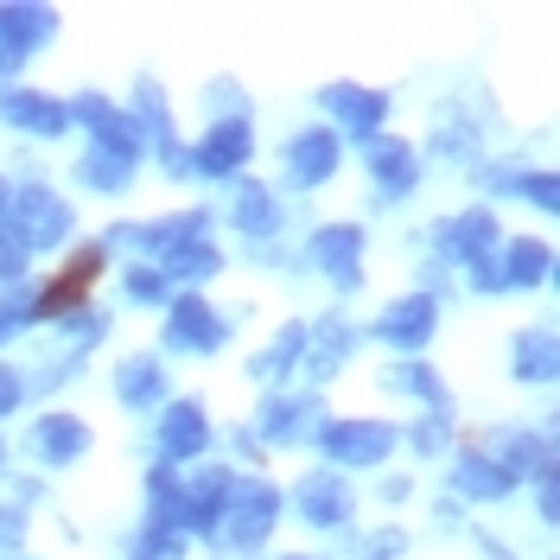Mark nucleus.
<instances>
[{
  "instance_id": "34",
  "label": "nucleus",
  "mask_w": 560,
  "mask_h": 560,
  "mask_svg": "<svg viewBox=\"0 0 560 560\" xmlns=\"http://www.w3.org/2000/svg\"><path fill=\"white\" fill-rule=\"evenodd\" d=\"M478 153H485L478 128H471V121H458V115H446V121H440V135H433V160H440V166H465V173H471V166H478Z\"/></svg>"
},
{
  "instance_id": "25",
  "label": "nucleus",
  "mask_w": 560,
  "mask_h": 560,
  "mask_svg": "<svg viewBox=\"0 0 560 560\" xmlns=\"http://www.w3.org/2000/svg\"><path fill=\"white\" fill-rule=\"evenodd\" d=\"M230 497H236V471H223V465L185 478V535L217 541V528H223V516H230Z\"/></svg>"
},
{
  "instance_id": "37",
  "label": "nucleus",
  "mask_w": 560,
  "mask_h": 560,
  "mask_svg": "<svg viewBox=\"0 0 560 560\" xmlns=\"http://www.w3.org/2000/svg\"><path fill=\"white\" fill-rule=\"evenodd\" d=\"M83 363H90V357H45L38 370H20V376H26V395H58L65 383L83 376Z\"/></svg>"
},
{
  "instance_id": "36",
  "label": "nucleus",
  "mask_w": 560,
  "mask_h": 560,
  "mask_svg": "<svg viewBox=\"0 0 560 560\" xmlns=\"http://www.w3.org/2000/svg\"><path fill=\"white\" fill-rule=\"evenodd\" d=\"M121 300H128V306H166L173 287H166V275H160L153 261H128V268H121Z\"/></svg>"
},
{
  "instance_id": "13",
  "label": "nucleus",
  "mask_w": 560,
  "mask_h": 560,
  "mask_svg": "<svg viewBox=\"0 0 560 560\" xmlns=\"http://www.w3.org/2000/svg\"><path fill=\"white\" fill-rule=\"evenodd\" d=\"M440 306L446 300H433V293H401V300H388L383 313L370 318V338L401 350V357H420L433 345V331H440Z\"/></svg>"
},
{
  "instance_id": "35",
  "label": "nucleus",
  "mask_w": 560,
  "mask_h": 560,
  "mask_svg": "<svg viewBox=\"0 0 560 560\" xmlns=\"http://www.w3.org/2000/svg\"><path fill=\"white\" fill-rule=\"evenodd\" d=\"M51 325H58V350H70V357H90L108 338V313H96V306H77V313L51 318Z\"/></svg>"
},
{
  "instance_id": "31",
  "label": "nucleus",
  "mask_w": 560,
  "mask_h": 560,
  "mask_svg": "<svg viewBox=\"0 0 560 560\" xmlns=\"http://www.w3.org/2000/svg\"><path fill=\"white\" fill-rule=\"evenodd\" d=\"M147 528L185 535V478H178L173 465H153V471H147ZM185 541H191V535H185Z\"/></svg>"
},
{
  "instance_id": "14",
  "label": "nucleus",
  "mask_w": 560,
  "mask_h": 560,
  "mask_svg": "<svg viewBox=\"0 0 560 560\" xmlns=\"http://www.w3.org/2000/svg\"><path fill=\"white\" fill-rule=\"evenodd\" d=\"M153 465H198V458L210 453V415L198 395H178V401H166L160 408V427H153Z\"/></svg>"
},
{
  "instance_id": "51",
  "label": "nucleus",
  "mask_w": 560,
  "mask_h": 560,
  "mask_svg": "<svg viewBox=\"0 0 560 560\" xmlns=\"http://www.w3.org/2000/svg\"><path fill=\"white\" fill-rule=\"evenodd\" d=\"M280 560H313V555H280Z\"/></svg>"
},
{
  "instance_id": "29",
  "label": "nucleus",
  "mask_w": 560,
  "mask_h": 560,
  "mask_svg": "<svg viewBox=\"0 0 560 560\" xmlns=\"http://www.w3.org/2000/svg\"><path fill=\"white\" fill-rule=\"evenodd\" d=\"M510 376L523 388H548L560 376V350H555V331H548V325L510 338Z\"/></svg>"
},
{
  "instance_id": "1",
  "label": "nucleus",
  "mask_w": 560,
  "mask_h": 560,
  "mask_svg": "<svg viewBox=\"0 0 560 560\" xmlns=\"http://www.w3.org/2000/svg\"><path fill=\"white\" fill-rule=\"evenodd\" d=\"M503 243V223H497V210L490 205H465L453 217H440L433 230H427V248H420V268L427 275H465V268H478L490 261Z\"/></svg>"
},
{
  "instance_id": "16",
  "label": "nucleus",
  "mask_w": 560,
  "mask_h": 560,
  "mask_svg": "<svg viewBox=\"0 0 560 560\" xmlns=\"http://www.w3.org/2000/svg\"><path fill=\"white\" fill-rule=\"evenodd\" d=\"M345 166V140L331 135V128H300V135L280 147V178L293 185V191H318V185H331Z\"/></svg>"
},
{
  "instance_id": "22",
  "label": "nucleus",
  "mask_w": 560,
  "mask_h": 560,
  "mask_svg": "<svg viewBox=\"0 0 560 560\" xmlns=\"http://www.w3.org/2000/svg\"><path fill=\"white\" fill-rule=\"evenodd\" d=\"M446 497H453V503H510V497H516V478H510L485 446H465V453H453Z\"/></svg>"
},
{
  "instance_id": "38",
  "label": "nucleus",
  "mask_w": 560,
  "mask_h": 560,
  "mask_svg": "<svg viewBox=\"0 0 560 560\" xmlns=\"http://www.w3.org/2000/svg\"><path fill=\"white\" fill-rule=\"evenodd\" d=\"M408 446H415V458H446L453 453V415H420L408 427Z\"/></svg>"
},
{
  "instance_id": "44",
  "label": "nucleus",
  "mask_w": 560,
  "mask_h": 560,
  "mask_svg": "<svg viewBox=\"0 0 560 560\" xmlns=\"http://www.w3.org/2000/svg\"><path fill=\"white\" fill-rule=\"evenodd\" d=\"M535 516H541L548 528L560 523V465H555V471H541V478H535Z\"/></svg>"
},
{
  "instance_id": "5",
  "label": "nucleus",
  "mask_w": 560,
  "mask_h": 560,
  "mask_svg": "<svg viewBox=\"0 0 560 560\" xmlns=\"http://www.w3.org/2000/svg\"><path fill=\"white\" fill-rule=\"evenodd\" d=\"M205 236H210V210H173V217H147V223H108L103 236H96V248H103V255H115V248H140V255L160 268L166 255L205 243Z\"/></svg>"
},
{
  "instance_id": "30",
  "label": "nucleus",
  "mask_w": 560,
  "mask_h": 560,
  "mask_svg": "<svg viewBox=\"0 0 560 560\" xmlns=\"http://www.w3.org/2000/svg\"><path fill=\"white\" fill-rule=\"evenodd\" d=\"M300 357H306V318H287L275 338H268V350H255V357H248V376L275 388V383H287V376L300 370Z\"/></svg>"
},
{
  "instance_id": "11",
  "label": "nucleus",
  "mask_w": 560,
  "mask_h": 560,
  "mask_svg": "<svg viewBox=\"0 0 560 560\" xmlns=\"http://www.w3.org/2000/svg\"><path fill=\"white\" fill-rule=\"evenodd\" d=\"M248 153H255V128L248 121H210L198 140H185V178L230 185V178H243Z\"/></svg>"
},
{
  "instance_id": "7",
  "label": "nucleus",
  "mask_w": 560,
  "mask_h": 560,
  "mask_svg": "<svg viewBox=\"0 0 560 560\" xmlns=\"http://www.w3.org/2000/svg\"><path fill=\"white\" fill-rule=\"evenodd\" d=\"M243 313H217L205 293H173L166 300V325H160V350L166 357H210V350H223V338H230V325H236Z\"/></svg>"
},
{
  "instance_id": "23",
  "label": "nucleus",
  "mask_w": 560,
  "mask_h": 560,
  "mask_svg": "<svg viewBox=\"0 0 560 560\" xmlns=\"http://www.w3.org/2000/svg\"><path fill=\"white\" fill-rule=\"evenodd\" d=\"M490 280H497V293L548 287V280H555V248L535 243V236H503L497 255H490Z\"/></svg>"
},
{
  "instance_id": "53",
  "label": "nucleus",
  "mask_w": 560,
  "mask_h": 560,
  "mask_svg": "<svg viewBox=\"0 0 560 560\" xmlns=\"http://www.w3.org/2000/svg\"><path fill=\"white\" fill-rule=\"evenodd\" d=\"M0 560H26V555H0Z\"/></svg>"
},
{
  "instance_id": "6",
  "label": "nucleus",
  "mask_w": 560,
  "mask_h": 560,
  "mask_svg": "<svg viewBox=\"0 0 560 560\" xmlns=\"http://www.w3.org/2000/svg\"><path fill=\"white\" fill-rule=\"evenodd\" d=\"M280 497H287V516L306 523V528H318V535H345L350 516H357V490H350V478L325 471V465L306 471V478H293Z\"/></svg>"
},
{
  "instance_id": "19",
  "label": "nucleus",
  "mask_w": 560,
  "mask_h": 560,
  "mask_svg": "<svg viewBox=\"0 0 560 560\" xmlns=\"http://www.w3.org/2000/svg\"><path fill=\"white\" fill-rule=\"evenodd\" d=\"M0 128L33 135V140H65L70 103L65 96H45V90H26V83H0Z\"/></svg>"
},
{
  "instance_id": "49",
  "label": "nucleus",
  "mask_w": 560,
  "mask_h": 560,
  "mask_svg": "<svg viewBox=\"0 0 560 560\" xmlns=\"http://www.w3.org/2000/svg\"><path fill=\"white\" fill-rule=\"evenodd\" d=\"M465 535H471V541L485 548V560H516V548H510V541H497L490 528H465Z\"/></svg>"
},
{
  "instance_id": "52",
  "label": "nucleus",
  "mask_w": 560,
  "mask_h": 560,
  "mask_svg": "<svg viewBox=\"0 0 560 560\" xmlns=\"http://www.w3.org/2000/svg\"><path fill=\"white\" fill-rule=\"evenodd\" d=\"M0 471H7V446H0Z\"/></svg>"
},
{
  "instance_id": "8",
  "label": "nucleus",
  "mask_w": 560,
  "mask_h": 560,
  "mask_svg": "<svg viewBox=\"0 0 560 560\" xmlns=\"http://www.w3.org/2000/svg\"><path fill=\"white\" fill-rule=\"evenodd\" d=\"M58 38V7L45 0H7L0 7V83H20V70Z\"/></svg>"
},
{
  "instance_id": "10",
  "label": "nucleus",
  "mask_w": 560,
  "mask_h": 560,
  "mask_svg": "<svg viewBox=\"0 0 560 560\" xmlns=\"http://www.w3.org/2000/svg\"><path fill=\"white\" fill-rule=\"evenodd\" d=\"M318 427H325V401L313 388H275L261 408H255V440L261 446H313Z\"/></svg>"
},
{
  "instance_id": "9",
  "label": "nucleus",
  "mask_w": 560,
  "mask_h": 560,
  "mask_svg": "<svg viewBox=\"0 0 560 560\" xmlns=\"http://www.w3.org/2000/svg\"><path fill=\"white\" fill-rule=\"evenodd\" d=\"M357 153H363V173H370V185H376V205L383 210L415 198L420 173H427L420 147H408L401 135H370V140H357Z\"/></svg>"
},
{
  "instance_id": "41",
  "label": "nucleus",
  "mask_w": 560,
  "mask_h": 560,
  "mask_svg": "<svg viewBox=\"0 0 560 560\" xmlns=\"http://www.w3.org/2000/svg\"><path fill=\"white\" fill-rule=\"evenodd\" d=\"M205 115L210 121H248V103H243V90L223 77V83H210L205 90Z\"/></svg>"
},
{
  "instance_id": "27",
  "label": "nucleus",
  "mask_w": 560,
  "mask_h": 560,
  "mask_svg": "<svg viewBox=\"0 0 560 560\" xmlns=\"http://www.w3.org/2000/svg\"><path fill=\"white\" fill-rule=\"evenodd\" d=\"M230 223H236V236L248 243H275L280 223H287V205H280L268 185H255V178H236V198H230Z\"/></svg>"
},
{
  "instance_id": "24",
  "label": "nucleus",
  "mask_w": 560,
  "mask_h": 560,
  "mask_svg": "<svg viewBox=\"0 0 560 560\" xmlns=\"http://www.w3.org/2000/svg\"><path fill=\"white\" fill-rule=\"evenodd\" d=\"M115 401H121L128 415H153V408H166V401H173L166 357H153V350L121 357V363H115Z\"/></svg>"
},
{
  "instance_id": "20",
  "label": "nucleus",
  "mask_w": 560,
  "mask_h": 560,
  "mask_svg": "<svg viewBox=\"0 0 560 560\" xmlns=\"http://www.w3.org/2000/svg\"><path fill=\"white\" fill-rule=\"evenodd\" d=\"M357 345H363V331H357L345 313H325L318 325H306V357H300V370L313 376V395L331 383V376H345Z\"/></svg>"
},
{
  "instance_id": "48",
  "label": "nucleus",
  "mask_w": 560,
  "mask_h": 560,
  "mask_svg": "<svg viewBox=\"0 0 560 560\" xmlns=\"http://www.w3.org/2000/svg\"><path fill=\"white\" fill-rule=\"evenodd\" d=\"M433 528H446V535H453V528H471V523H465V510H458L453 497H440V503H433Z\"/></svg>"
},
{
  "instance_id": "2",
  "label": "nucleus",
  "mask_w": 560,
  "mask_h": 560,
  "mask_svg": "<svg viewBox=\"0 0 560 560\" xmlns=\"http://www.w3.org/2000/svg\"><path fill=\"white\" fill-rule=\"evenodd\" d=\"M7 230L20 236L26 255H51L77 236V210L45 178H20V185H7Z\"/></svg>"
},
{
  "instance_id": "17",
  "label": "nucleus",
  "mask_w": 560,
  "mask_h": 560,
  "mask_svg": "<svg viewBox=\"0 0 560 560\" xmlns=\"http://www.w3.org/2000/svg\"><path fill=\"white\" fill-rule=\"evenodd\" d=\"M485 453L516 478V490L535 485L541 471H555V465H560V458H555V420H541V427H497Z\"/></svg>"
},
{
  "instance_id": "42",
  "label": "nucleus",
  "mask_w": 560,
  "mask_h": 560,
  "mask_svg": "<svg viewBox=\"0 0 560 560\" xmlns=\"http://www.w3.org/2000/svg\"><path fill=\"white\" fill-rule=\"evenodd\" d=\"M26 548V503H0V555Z\"/></svg>"
},
{
  "instance_id": "46",
  "label": "nucleus",
  "mask_w": 560,
  "mask_h": 560,
  "mask_svg": "<svg viewBox=\"0 0 560 560\" xmlns=\"http://www.w3.org/2000/svg\"><path fill=\"white\" fill-rule=\"evenodd\" d=\"M230 453L248 458V465H261V458H268V446H261V440H255L248 427H230Z\"/></svg>"
},
{
  "instance_id": "18",
  "label": "nucleus",
  "mask_w": 560,
  "mask_h": 560,
  "mask_svg": "<svg viewBox=\"0 0 560 560\" xmlns=\"http://www.w3.org/2000/svg\"><path fill=\"white\" fill-rule=\"evenodd\" d=\"M318 108L331 115V135L338 140H370V135H388V96L383 90H363V83H325L318 90Z\"/></svg>"
},
{
  "instance_id": "50",
  "label": "nucleus",
  "mask_w": 560,
  "mask_h": 560,
  "mask_svg": "<svg viewBox=\"0 0 560 560\" xmlns=\"http://www.w3.org/2000/svg\"><path fill=\"white\" fill-rule=\"evenodd\" d=\"M0 230H7V178H0Z\"/></svg>"
},
{
  "instance_id": "3",
  "label": "nucleus",
  "mask_w": 560,
  "mask_h": 560,
  "mask_svg": "<svg viewBox=\"0 0 560 560\" xmlns=\"http://www.w3.org/2000/svg\"><path fill=\"white\" fill-rule=\"evenodd\" d=\"M318 458H325V471H376V465H388L395 458V446H401V427L395 420H370V415H350V420H325L318 427Z\"/></svg>"
},
{
  "instance_id": "33",
  "label": "nucleus",
  "mask_w": 560,
  "mask_h": 560,
  "mask_svg": "<svg viewBox=\"0 0 560 560\" xmlns=\"http://www.w3.org/2000/svg\"><path fill=\"white\" fill-rule=\"evenodd\" d=\"M33 325H38V287H33V280L0 287V350L13 345V338H26Z\"/></svg>"
},
{
  "instance_id": "43",
  "label": "nucleus",
  "mask_w": 560,
  "mask_h": 560,
  "mask_svg": "<svg viewBox=\"0 0 560 560\" xmlns=\"http://www.w3.org/2000/svg\"><path fill=\"white\" fill-rule=\"evenodd\" d=\"M26 248H20V236L13 230H0V287H13V280H26Z\"/></svg>"
},
{
  "instance_id": "15",
  "label": "nucleus",
  "mask_w": 560,
  "mask_h": 560,
  "mask_svg": "<svg viewBox=\"0 0 560 560\" xmlns=\"http://www.w3.org/2000/svg\"><path fill=\"white\" fill-rule=\"evenodd\" d=\"M96 446V433H90V420L83 415H38L26 427V458H33L38 471H70V465H83Z\"/></svg>"
},
{
  "instance_id": "45",
  "label": "nucleus",
  "mask_w": 560,
  "mask_h": 560,
  "mask_svg": "<svg viewBox=\"0 0 560 560\" xmlns=\"http://www.w3.org/2000/svg\"><path fill=\"white\" fill-rule=\"evenodd\" d=\"M20 401H26V376H20V370H13V363H0V420L13 415V408H20Z\"/></svg>"
},
{
  "instance_id": "47",
  "label": "nucleus",
  "mask_w": 560,
  "mask_h": 560,
  "mask_svg": "<svg viewBox=\"0 0 560 560\" xmlns=\"http://www.w3.org/2000/svg\"><path fill=\"white\" fill-rule=\"evenodd\" d=\"M408 497H415V485H408L401 471H395V478H383V485H376V503H388V510H401Z\"/></svg>"
},
{
  "instance_id": "32",
  "label": "nucleus",
  "mask_w": 560,
  "mask_h": 560,
  "mask_svg": "<svg viewBox=\"0 0 560 560\" xmlns=\"http://www.w3.org/2000/svg\"><path fill=\"white\" fill-rule=\"evenodd\" d=\"M217 268H223V248L210 243V236H205V243H191V248H178V255H166V261H160L166 287H185V293H198V280H210Z\"/></svg>"
},
{
  "instance_id": "28",
  "label": "nucleus",
  "mask_w": 560,
  "mask_h": 560,
  "mask_svg": "<svg viewBox=\"0 0 560 560\" xmlns=\"http://www.w3.org/2000/svg\"><path fill=\"white\" fill-rule=\"evenodd\" d=\"M128 121H135V135H140V147L160 160V153H173L178 147V128H173V108H166V90L153 83V77H140L135 83V103L121 108Z\"/></svg>"
},
{
  "instance_id": "12",
  "label": "nucleus",
  "mask_w": 560,
  "mask_h": 560,
  "mask_svg": "<svg viewBox=\"0 0 560 560\" xmlns=\"http://www.w3.org/2000/svg\"><path fill=\"white\" fill-rule=\"evenodd\" d=\"M306 268L331 280L338 300H350L363 287V230L357 223H318L306 236Z\"/></svg>"
},
{
  "instance_id": "21",
  "label": "nucleus",
  "mask_w": 560,
  "mask_h": 560,
  "mask_svg": "<svg viewBox=\"0 0 560 560\" xmlns=\"http://www.w3.org/2000/svg\"><path fill=\"white\" fill-rule=\"evenodd\" d=\"M140 160H147V147H140V140L83 147V153H77V185H83V191H96V198H121V191L140 178Z\"/></svg>"
},
{
  "instance_id": "40",
  "label": "nucleus",
  "mask_w": 560,
  "mask_h": 560,
  "mask_svg": "<svg viewBox=\"0 0 560 560\" xmlns=\"http://www.w3.org/2000/svg\"><path fill=\"white\" fill-rule=\"evenodd\" d=\"M350 555H357V560H395V555H408V528H395V523L370 528L363 541H350Z\"/></svg>"
},
{
  "instance_id": "26",
  "label": "nucleus",
  "mask_w": 560,
  "mask_h": 560,
  "mask_svg": "<svg viewBox=\"0 0 560 560\" xmlns=\"http://www.w3.org/2000/svg\"><path fill=\"white\" fill-rule=\"evenodd\" d=\"M383 388L401 395V401H415L420 415H453V388H446V376L427 357H395L383 370Z\"/></svg>"
},
{
  "instance_id": "39",
  "label": "nucleus",
  "mask_w": 560,
  "mask_h": 560,
  "mask_svg": "<svg viewBox=\"0 0 560 560\" xmlns=\"http://www.w3.org/2000/svg\"><path fill=\"white\" fill-rule=\"evenodd\" d=\"M516 205H535L541 217H555L560 210V178L548 173V166H523V178H516Z\"/></svg>"
},
{
  "instance_id": "4",
  "label": "nucleus",
  "mask_w": 560,
  "mask_h": 560,
  "mask_svg": "<svg viewBox=\"0 0 560 560\" xmlns=\"http://www.w3.org/2000/svg\"><path fill=\"white\" fill-rule=\"evenodd\" d=\"M280 516H287L280 485H268V478H236L230 516H223V528H217V548H230V555H261Z\"/></svg>"
}]
</instances>
